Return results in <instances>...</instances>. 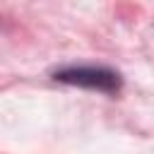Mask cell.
Listing matches in <instances>:
<instances>
[{
  "label": "cell",
  "mask_w": 154,
  "mask_h": 154,
  "mask_svg": "<svg viewBox=\"0 0 154 154\" xmlns=\"http://www.w3.org/2000/svg\"><path fill=\"white\" fill-rule=\"evenodd\" d=\"M55 82L63 84H72V87H82V89H96V91H106V94H116L123 84L120 75L108 70V67H94V65H84V67H63L53 72Z\"/></svg>",
  "instance_id": "obj_1"
}]
</instances>
